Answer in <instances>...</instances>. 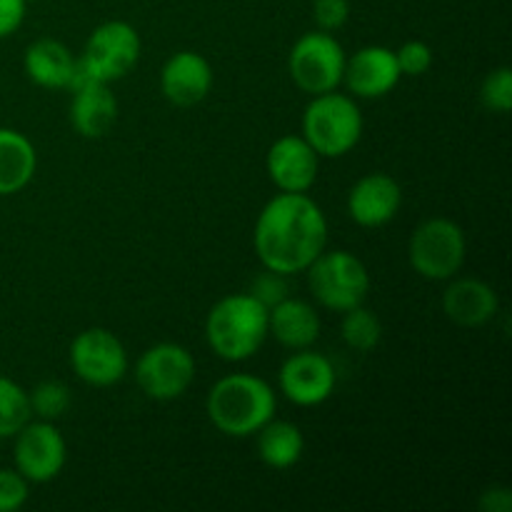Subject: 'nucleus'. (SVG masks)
Segmentation results:
<instances>
[{
  "label": "nucleus",
  "instance_id": "nucleus-1",
  "mask_svg": "<svg viewBox=\"0 0 512 512\" xmlns=\"http://www.w3.org/2000/svg\"><path fill=\"white\" fill-rule=\"evenodd\" d=\"M253 245L265 270L280 275L305 273L328 248V220L308 193H278L263 205Z\"/></svg>",
  "mask_w": 512,
  "mask_h": 512
},
{
  "label": "nucleus",
  "instance_id": "nucleus-2",
  "mask_svg": "<svg viewBox=\"0 0 512 512\" xmlns=\"http://www.w3.org/2000/svg\"><path fill=\"white\" fill-rule=\"evenodd\" d=\"M205 410L215 428L228 438H250L275 418L278 395L268 380L250 373H233L210 388Z\"/></svg>",
  "mask_w": 512,
  "mask_h": 512
},
{
  "label": "nucleus",
  "instance_id": "nucleus-3",
  "mask_svg": "<svg viewBox=\"0 0 512 512\" xmlns=\"http://www.w3.org/2000/svg\"><path fill=\"white\" fill-rule=\"evenodd\" d=\"M205 340L220 360L253 358L268 340V308L250 293L225 295L205 318Z\"/></svg>",
  "mask_w": 512,
  "mask_h": 512
},
{
  "label": "nucleus",
  "instance_id": "nucleus-4",
  "mask_svg": "<svg viewBox=\"0 0 512 512\" xmlns=\"http://www.w3.org/2000/svg\"><path fill=\"white\" fill-rule=\"evenodd\" d=\"M303 138L320 158H343L363 138V113L353 95L330 93L310 95L303 110Z\"/></svg>",
  "mask_w": 512,
  "mask_h": 512
},
{
  "label": "nucleus",
  "instance_id": "nucleus-5",
  "mask_svg": "<svg viewBox=\"0 0 512 512\" xmlns=\"http://www.w3.org/2000/svg\"><path fill=\"white\" fill-rule=\"evenodd\" d=\"M308 288L323 308L345 313V310L363 305L370 293V273L358 255L348 250L325 248L313 263L305 268Z\"/></svg>",
  "mask_w": 512,
  "mask_h": 512
},
{
  "label": "nucleus",
  "instance_id": "nucleus-6",
  "mask_svg": "<svg viewBox=\"0 0 512 512\" xmlns=\"http://www.w3.org/2000/svg\"><path fill=\"white\" fill-rule=\"evenodd\" d=\"M465 233L450 218H430L415 228L408 258L415 273L425 280H450L465 263Z\"/></svg>",
  "mask_w": 512,
  "mask_h": 512
},
{
  "label": "nucleus",
  "instance_id": "nucleus-7",
  "mask_svg": "<svg viewBox=\"0 0 512 512\" xmlns=\"http://www.w3.org/2000/svg\"><path fill=\"white\" fill-rule=\"evenodd\" d=\"M345 58L348 55L343 45L333 38V33L315 30L295 40L288 55V73L303 93H330L343 83Z\"/></svg>",
  "mask_w": 512,
  "mask_h": 512
},
{
  "label": "nucleus",
  "instance_id": "nucleus-8",
  "mask_svg": "<svg viewBox=\"0 0 512 512\" xmlns=\"http://www.w3.org/2000/svg\"><path fill=\"white\" fill-rule=\"evenodd\" d=\"M140 50L143 45H140V35L133 25L125 20H108L88 35L78 60L93 80L115 83L138 65Z\"/></svg>",
  "mask_w": 512,
  "mask_h": 512
},
{
  "label": "nucleus",
  "instance_id": "nucleus-9",
  "mask_svg": "<svg viewBox=\"0 0 512 512\" xmlns=\"http://www.w3.org/2000/svg\"><path fill=\"white\" fill-rule=\"evenodd\" d=\"M135 380L150 400H178L195 380V358L178 343H158L135 363Z\"/></svg>",
  "mask_w": 512,
  "mask_h": 512
},
{
  "label": "nucleus",
  "instance_id": "nucleus-10",
  "mask_svg": "<svg viewBox=\"0 0 512 512\" xmlns=\"http://www.w3.org/2000/svg\"><path fill=\"white\" fill-rule=\"evenodd\" d=\"M68 460V445L50 420H28L13 435L15 470L28 483L43 485L58 478Z\"/></svg>",
  "mask_w": 512,
  "mask_h": 512
},
{
  "label": "nucleus",
  "instance_id": "nucleus-11",
  "mask_svg": "<svg viewBox=\"0 0 512 512\" xmlns=\"http://www.w3.org/2000/svg\"><path fill=\"white\" fill-rule=\"evenodd\" d=\"M70 365L83 383L110 388L128 373V350L108 328H88L70 343Z\"/></svg>",
  "mask_w": 512,
  "mask_h": 512
},
{
  "label": "nucleus",
  "instance_id": "nucleus-12",
  "mask_svg": "<svg viewBox=\"0 0 512 512\" xmlns=\"http://www.w3.org/2000/svg\"><path fill=\"white\" fill-rule=\"evenodd\" d=\"M335 368L323 353H313L310 348L295 350L278 373L280 393L290 403L300 408H315L323 405L335 390Z\"/></svg>",
  "mask_w": 512,
  "mask_h": 512
},
{
  "label": "nucleus",
  "instance_id": "nucleus-13",
  "mask_svg": "<svg viewBox=\"0 0 512 512\" xmlns=\"http://www.w3.org/2000/svg\"><path fill=\"white\" fill-rule=\"evenodd\" d=\"M320 155L303 135H283L265 158V170L280 193H308L318 180Z\"/></svg>",
  "mask_w": 512,
  "mask_h": 512
},
{
  "label": "nucleus",
  "instance_id": "nucleus-14",
  "mask_svg": "<svg viewBox=\"0 0 512 512\" xmlns=\"http://www.w3.org/2000/svg\"><path fill=\"white\" fill-rule=\"evenodd\" d=\"M403 73L398 68L395 50L385 45H365L355 50L350 58H345L343 83L353 93V98H383L393 93L395 85L400 83Z\"/></svg>",
  "mask_w": 512,
  "mask_h": 512
},
{
  "label": "nucleus",
  "instance_id": "nucleus-15",
  "mask_svg": "<svg viewBox=\"0 0 512 512\" xmlns=\"http://www.w3.org/2000/svg\"><path fill=\"white\" fill-rule=\"evenodd\" d=\"M213 88V65L195 50H178L160 70V90L178 108H193L208 98Z\"/></svg>",
  "mask_w": 512,
  "mask_h": 512
},
{
  "label": "nucleus",
  "instance_id": "nucleus-16",
  "mask_svg": "<svg viewBox=\"0 0 512 512\" xmlns=\"http://www.w3.org/2000/svg\"><path fill=\"white\" fill-rule=\"evenodd\" d=\"M403 190L388 173H368L350 188L348 213L360 228H380L398 215Z\"/></svg>",
  "mask_w": 512,
  "mask_h": 512
},
{
  "label": "nucleus",
  "instance_id": "nucleus-17",
  "mask_svg": "<svg viewBox=\"0 0 512 512\" xmlns=\"http://www.w3.org/2000/svg\"><path fill=\"white\" fill-rule=\"evenodd\" d=\"M453 280V278H450ZM500 300L493 285L478 278H458L445 288L443 310L463 328H480L498 315Z\"/></svg>",
  "mask_w": 512,
  "mask_h": 512
},
{
  "label": "nucleus",
  "instance_id": "nucleus-18",
  "mask_svg": "<svg viewBox=\"0 0 512 512\" xmlns=\"http://www.w3.org/2000/svg\"><path fill=\"white\" fill-rule=\"evenodd\" d=\"M118 120V100H115L110 83H85L73 90L70 100V123L83 138L98 140L113 130Z\"/></svg>",
  "mask_w": 512,
  "mask_h": 512
},
{
  "label": "nucleus",
  "instance_id": "nucleus-19",
  "mask_svg": "<svg viewBox=\"0 0 512 512\" xmlns=\"http://www.w3.org/2000/svg\"><path fill=\"white\" fill-rule=\"evenodd\" d=\"M320 315L308 300L283 298L268 310V335L283 348L303 350L320 338Z\"/></svg>",
  "mask_w": 512,
  "mask_h": 512
},
{
  "label": "nucleus",
  "instance_id": "nucleus-20",
  "mask_svg": "<svg viewBox=\"0 0 512 512\" xmlns=\"http://www.w3.org/2000/svg\"><path fill=\"white\" fill-rule=\"evenodd\" d=\"M75 68V55L70 53L68 45L53 38H40L25 48L23 70L30 83L40 88L63 90L70 85Z\"/></svg>",
  "mask_w": 512,
  "mask_h": 512
},
{
  "label": "nucleus",
  "instance_id": "nucleus-21",
  "mask_svg": "<svg viewBox=\"0 0 512 512\" xmlns=\"http://www.w3.org/2000/svg\"><path fill=\"white\" fill-rule=\"evenodd\" d=\"M35 168H38L35 145L18 130L0 128V198L28 188Z\"/></svg>",
  "mask_w": 512,
  "mask_h": 512
},
{
  "label": "nucleus",
  "instance_id": "nucleus-22",
  "mask_svg": "<svg viewBox=\"0 0 512 512\" xmlns=\"http://www.w3.org/2000/svg\"><path fill=\"white\" fill-rule=\"evenodd\" d=\"M258 455L268 468L288 470L300 463L305 453V438L290 420H268L258 430Z\"/></svg>",
  "mask_w": 512,
  "mask_h": 512
},
{
  "label": "nucleus",
  "instance_id": "nucleus-23",
  "mask_svg": "<svg viewBox=\"0 0 512 512\" xmlns=\"http://www.w3.org/2000/svg\"><path fill=\"white\" fill-rule=\"evenodd\" d=\"M340 335H343L345 345L358 353H370L373 348H378L380 338H383V325L380 318L370 308L363 305H355V308L345 310L343 323H340Z\"/></svg>",
  "mask_w": 512,
  "mask_h": 512
},
{
  "label": "nucleus",
  "instance_id": "nucleus-24",
  "mask_svg": "<svg viewBox=\"0 0 512 512\" xmlns=\"http://www.w3.org/2000/svg\"><path fill=\"white\" fill-rule=\"evenodd\" d=\"M28 420H33L28 390L0 375V440H10Z\"/></svg>",
  "mask_w": 512,
  "mask_h": 512
},
{
  "label": "nucleus",
  "instance_id": "nucleus-25",
  "mask_svg": "<svg viewBox=\"0 0 512 512\" xmlns=\"http://www.w3.org/2000/svg\"><path fill=\"white\" fill-rule=\"evenodd\" d=\"M30 398V410L38 420H50L55 423L58 418H63L68 413L70 403H73V395L70 388L60 380H43L33 388V393H28Z\"/></svg>",
  "mask_w": 512,
  "mask_h": 512
},
{
  "label": "nucleus",
  "instance_id": "nucleus-26",
  "mask_svg": "<svg viewBox=\"0 0 512 512\" xmlns=\"http://www.w3.org/2000/svg\"><path fill=\"white\" fill-rule=\"evenodd\" d=\"M480 100L490 113L505 115L512 108V70L508 65L490 70L480 85Z\"/></svg>",
  "mask_w": 512,
  "mask_h": 512
},
{
  "label": "nucleus",
  "instance_id": "nucleus-27",
  "mask_svg": "<svg viewBox=\"0 0 512 512\" xmlns=\"http://www.w3.org/2000/svg\"><path fill=\"white\" fill-rule=\"evenodd\" d=\"M395 58H398V68L403 75H425L433 68V48L423 40H408V43L400 45L395 50Z\"/></svg>",
  "mask_w": 512,
  "mask_h": 512
},
{
  "label": "nucleus",
  "instance_id": "nucleus-28",
  "mask_svg": "<svg viewBox=\"0 0 512 512\" xmlns=\"http://www.w3.org/2000/svg\"><path fill=\"white\" fill-rule=\"evenodd\" d=\"M30 498V483L15 468H0V512H15Z\"/></svg>",
  "mask_w": 512,
  "mask_h": 512
},
{
  "label": "nucleus",
  "instance_id": "nucleus-29",
  "mask_svg": "<svg viewBox=\"0 0 512 512\" xmlns=\"http://www.w3.org/2000/svg\"><path fill=\"white\" fill-rule=\"evenodd\" d=\"M313 18L318 30L335 33L350 18V0H313Z\"/></svg>",
  "mask_w": 512,
  "mask_h": 512
},
{
  "label": "nucleus",
  "instance_id": "nucleus-30",
  "mask_svg": "<svg viewBox=\"0 0 512 512\" xmlns=\"http://www.w3.org/2000/svg\"><path fill=\"white\" fill-rule=\"evenodd\" d=\"M250 295H255V298H258L260 303H263L265 308L270 310L275 303H280L283 298H288V285H285V275L273 273V270H265L260 278H255Z\"/></svg>",
  "mask_w": 512,
  "mask_h": 512
},
{
  "label": "nucleus",
  "instance_id": "nucleus-31",
  "mask_svg": "<svg viewBox=\"0 0 512 512\" xmlns=\"http://www.w3.org/2000/svg\"><path fill=\"white\" fill-rule=\"evenodd\" d=\"M25 0H0V40L13 35L25 20Z\"/></svg>",
  "mask_w": 512,
  "mask_h": 512
},
{
  "label": "nucleus",
  "instance_id": "nucleus-32",
  "mask_svg": "<svg viewBox=\"0 0 512 512\" xmlns=\"http://www.w3.org/2000/svg\"><path fill=\"white\" fill-rule=\"evenodd\" d=\"M480 510L483 512H510L512 510V493L505 485H493L480 495Z\"/></svg>",
  "mask_w": 512,
  "mask_h": 512
},
{
  "label": "nucleus",
  "instance_id": "nucleus-33",
  "mask_svg": "<svg viewBox=\"0 0 512 512\" xmlns=\"http://www.w3.org/2000/svg\"><path fill=\"white\" fill-rule=\"evenodd\" d=\"M25 3H35V0H25Z\"/></svg>",
  "mask_w": 512,
  "mask_h": 512
}]
</instances>
